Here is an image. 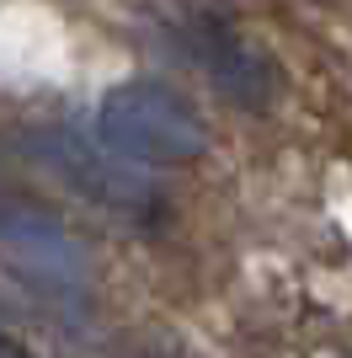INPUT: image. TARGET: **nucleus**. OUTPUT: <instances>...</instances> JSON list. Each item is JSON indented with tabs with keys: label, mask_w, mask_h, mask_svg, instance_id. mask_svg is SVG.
I'll return each instance as SVG.
<instances>
[{
	"label": "nucleus",
	"mask_w": 352,
	"mask_h": 358,
	"mask_svg": "<svg viewBox=\"0 0 352 358\" xmlns=\"http://www.w3.org/2000/svg\"><path fill=\"white\" fill-rule=\"evenodd\" d=\"M27 155L43 166L54 182L75 187L86 203H102V209H117V214H139L155 203V182H149L145 161H133L112 139H91L80 129H38L27 134Z\"/></svg>",
	"instance_id": "f03ea898"
},
{
	"label": "nucleus",
	"mask_w": 352,
	"mask_h": 358,
	"mask_svg": "<svg viewBox=\"0 0 352 358\" xmlns=\"http://www.w3.org/2000/svg\"><path fill=\"white\" fill-rule=\"evenodd\" d=\"M102 139L145 166H187L208 150L198 107L161 80H129L102 96Z\"/></svg>",
	"instance_id": "f257e3e1"
},
{
	"label": "nucleus",
	"mask_w": 352,
	"mask_h": 358,
	"mask_svg": "<svg viewBox=\"0 0 352 358\" xmlns=\"http://www.w3.org/2000/svg\"><path fill=\"white\" fill-rule=\"evenodd\" d=\"M192 54H198V64L208 70V80H214L230 102L262 107L267 96H272V70H267V59H262V54H251L235 32L203 27L198 38H192Z\"/></svg>",
	"instance_id": "20e7f679"
},
{
	"label": "nucleus",
	"mask_w": 352,
	"mask_h": 358,
	"mask_svg": "<svg viewBox=\"0 0 352 358\" xmlns=\"http://www.w3.org/2000/svg\"><path fill=\"white\" fill-rule=\"evenodd\" d=\"M0 262L54 305H80L91 294V257L70 224L32 203H0Z\"/></svg>",
	"instance_id": "7ed1b4c3"
}]
</instances>
